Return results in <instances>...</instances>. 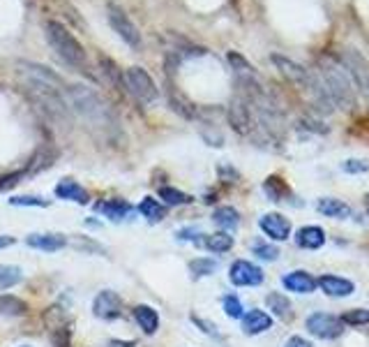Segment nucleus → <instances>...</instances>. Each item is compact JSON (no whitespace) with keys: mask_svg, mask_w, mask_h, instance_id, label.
<instances>
[{"mask_svg":"<svg viewBox=\"0 0 369 347\" xmlns=\"http://www.w3.org/2000/svg\"><path fill=\"white\" fill-rule=\"evenodd\" d=\"M316 76H319L321 86L326 89L328 98L332 104L339 109L351 111L356 107L358 95H356V84L346 72V67L339 63L335 56H321L316 63Z\"/></svg>","mask_w":369,"mask_h":347,"instance_id":"obj_1","label":"nucleus"},{"mask_svg":"<svg viewBox=\"0 0 369 347\" xmlns=\"http://www.w3.org/2000/svg\"><path fill=\"white\" fill-rule=\"evenodd\" d=\"M65 100H67V107L74 109L90 127H100V130L113 127V114L109 104L104 102L90 86H83V84L67 86Z\"/></svg>","mask_w":369,"mask_h":347,"instance_id":"obj_2","label":"nucleus"},{"mask_svg":"<svg viewBox=\"0 0 369 347\" xmlns=\"http://www.w3.org/2000/svg\"><path fill=\"white\" fill-rule=\"evenodd\" d=\"M44 30H47V40H49L51 49H54L67 65H72L76 69H86V65H88L86 49L63 23L60 21H47L44 23Z\"/></svg>","mask_w":369,"mask_h":347,"instance_id":"obj_3","label":"nucleus"},{"mask_svg":"<svg viewBox=\"0 0 369 347\" xmlns=\"http://www.w3.org/2000/svg\"><path fill=\"white\" fill-rule=\"evenodd\" d=\"M16 74L21 76L30 93H60V95H65L63 79H60L54 69H49L44 65L30 63V60H19V63H16Z\"/></svg>","mask_w":369,"mask_h":347,"instance_id":"obj_4","label":"nucleus"},{"mask_svg":"<svg viewBox=\"0 0 369 347\" xmlns=\"http://www.w3.org/2000/svg\"><path fill=\"white\" fill-rule=\"evenodd\" d=\"M107 16H109V23H111V28L118 33V38L125 42L127 47L131 49H141L144 45V40H141V33H139V28L134 25V21L129 19L127 12L122 10V7L118 5H109L107 7Z\"/></svg>","mask_w":369,"mask_h":347,"instance_id":"obj_5","label":"nucleus"},{"mask_svg":"<svg viewBox=\"0 0 369 347\" xmlns=\"http://www.w3.org/2000/svg\"><path fill=\"white\" fill-rule=\"evenodd\" d=\"M337 60L346 67V72L351 74V79H353L358 89L369 95V63H367V58L360 54L358 49L344 47V49H339Z\"/></svg>","mask_w":369,"mask_h":347,"instance_id":"obj_6","label":"nucleus"},{"mask_svg":"<svg viewBox=\"0 0 369 347\" xmlns=\"http://www.w3.org/2000/svg\"><path fill=\"white\" fill-rule=\"evenodd\" d=\"M125 89L141 102H155L160 91L153 81V76L144 67H129L125 69Z\"/></svg>","mask_w":369,"mask_h":347,"instance_id":"obj_7","label":"nucleus"},{"mask_svg":"<svg viewBox=\"0 0 369 347\" xmlns=\"http://www.w3.org/2000/svg\"><path fill=\"white\" fill-rule=\"evenodd\" d=\"M270 60L275 63V67H277L279 72H282L293 86H298V89L305 91V93L312 91V86H314V81H316V74H314V72H310L307 67L298 65L295 60L286 58V56H282V54H272Z\"/></svg>","mask_w":369,"mask_h":347,"instance_id":"obj_8","label":"nucleus"},{"mask_svg":"<svg viewBox=\"0 0 369 347\" xmlns=\"http://www.w3.org/2000/svg\"><path fill=\"white\" fill-rule=\"evenodd\" d=\"M307 329L316 338H337L344 331V322L335 315H326V312H314L312 317H307Z\"/></svg>","mask_w":369,"mask_h":347,"instance_id":"obj_9","label":"nucleus"},{"mask_svg":"<svg viewBox=\"0 0 369 347\" xmlns=\"http://www.w3.org/2000/svg\"><path fill=\"white\" fill-rule=\"evenodd\" d=\"M228 278H231V283L238 285V288H250V285H261L263 283V271L257 264L238 259V262L231 264Z\"/></svg>","mask_w":369,"mask_h":347,"instance_id":"obj_10","label":"nucleus"},{"mask_svg":"<svg viewBox=\"0 0 369 347\" xmlns=\"http://www.w3.org/2000/svg\"><path fill=\"white\" fill-rule=\"evenodd\" d=\"M228 123L238 135H250L252 132V109L242 98H235L228 104Z\"/></svg>","mask_w":369,"mask_h":347,"instance_id":"obj_11","label":"nucleus"},{"mask_svg":"<svg viewBox=\"0 0 369 347\" xmlns=\"http://www.w3.org/2000/svg\"><path fill=\"white\" fill-rule=\"evenodd\" d=\"M120 308H122V301L116 292L111 290H104L100 292L98 297L93 301V312L98 315L100 319H113L120 315Z\"/></svg>","mask_w":369,"mask_h":347,"instance_id":"obj_12","label":"nucleus"},{"mask_svg":"<svg viewBox=\"0 0 369 347\" xmlns=\"http://www.w3.org/2000/svg\"><path fill=\"white\" fill-rule=\"evenodd\" d=\"M261 229L268 234L270 239L275 241H286L288 234H291V222H288L282 213H268L261 218Z\"/></svg>","mask_w":369,"mask_h":347,"instance_id":"obj_13","label":"nucleus"},{"mask_svg":"<svg viewBox=\"0 0 369 347\" xmlns=\"http://www.w3.org/2000/svg\"><path fill=\"white\" fill-rule=\"evenodd\" d=\"M25 243L35 250H44V253H58L60 248L67 246V237L65 234H30Z\"/></svg>","mask_w":369,"mask_h":347,"instance_id":"obj_14","label":"nucleus"},{"mask_svg":"<svg viewBox=\"0 0 369 347\" xmlns=\"http://www.w3.org/2000/svg\"><path fill=\"white\" fill-rule=\"evenodd\" d=\"M54 193L60 199H67V202H76V204H88V202H90V195H88V190L83 186H78L76 181H72V178H63V181H60Z\"/></svg>","mask_w":369,"mask_h":347,"instance_id":"obj_15","label":"nucleus"},{"mask_svg":"<svg viewBox=\"0 0 369 347\" xmlns=\"http://www.w3.org/2000/svg\"><path fill=\"white\" fill-rule=\"evenodd\" d=\"M282 283H284L286 290L298 292V294H310V292L316 290V285H319L307 271H293V273H288V275L282 278Z\"/></svg>","mask_w":369,"mask_h":347,"instance_id":"obj_16","label":"nucleus"},{"mask_svg":"<svg viewBox=\"0 0 369 347\" xmlns=\"http://www.w3.org/2000/svg\"><path fill=\"white\" fill-rule=\"evenodd\" d=\"M270 326H272V317L263 310H250L247 315L242 317V329H245V334H250V336L268 331Z\"/></svg>","mask_w":369,"mask_h":347,"instance_id":"obj_17","label":"nucleus"},{"mask_svg":"<svg viewBox=\"0 0 369 347\" xmlns=\"http://www.w3.org/2000/svg\"><path fill=\"white\" fill-rule=\"evenodd\" d=\"M319 285L328 297H348V294L353 292V283L337 275H321Z\"/></svg>","mask_w":369,"mask_h":347,"instance_id":"obj_18","label":"nucleus"},{"mask_svg":"<svg viewBox=\"0 0 369 347\" xmlns=\"http://www.w3.org/2000/svg\"><path fill=\"white\" fill-rule=\"evenodd\" d=\"M98 211L104 213V218L118 222V220H125L127 215L134 211V206H131L129 202H125V199H109V202H104V204L98 206Z\"/></svg>","mask_w":369,"mask_h":347,"instance_id":"obj_19","label":"nucleus"},{"mask_svg":"<svg viewBox=\"0 0 369 347\" xmlns=\"http://www.w3.org/2000/svg\"><path fill=\"white\" fill-rule=\"evenodd\" d=\"M134 319L136 324L144 329V334L153 336L157 329H160V315H157V310L151 308V306H134Z\"/></svg>","mask_w":369,"mask_h":347,"instance_id":"obj_20","label":"nucleus"},{"mask_svg":"<svg viewBox=\"0 0 369 347\" xmlns=\"http://www.w3.org/2000/svg\"><path fill=\"white\" fill-rule=\"evenodd\" d=\"M298 246L300 248H307V250H316L321 248L323 243H326V234H323L321 227H303L300 232H298Z\"/></svg>","mask_w":369,"mask_h":347,"instance_id":"obj_21","label":"nucleus"},{"mask_svg":"<svg viewBox=\"0 0 369 347\" xmlns=\"http://www.w3.org/2000/svg\"><path fill=\"white\" fill-rule=\"evenodd\" d=\"M316 208H319L323 215H328V218H348L351 215V208L344 202H339V199H330V197L319 199Z\"/></svg>","mask_w":369,"mask_h":347,"instance_id":"obj_22","label":"nucleus"},{"mask_svg":"<svg viewBox=\"0 0 369 347\" xmlns=\"http://www.w3.org/2000/svg\"><path fill=\"white\" fill-rule=\"evenodd\" d=\"M266 303L270 306V310L275 312V315H279L282 319H291L293 317V310H291V301H288L284 294H279V292H270L268 294V299Z\"/></svg>","mask_w":369,"mask_h":347,"instance_id":"obj_23","label":"nucleus"},{"mask_svg":"<svg viewBox=\"0 0 369 347\" xmlns=\"http://www.w3.org/2000/svg\"><path fill=\"white\" fill-rule=\"evenodd\" d=\"M213 220L215 224H219L222 229H235L238 227V211L233 206H219L217 211L213 213Z\"/></svg>","mask_w":369,"mask_h":347,"instance_id":"obj_24","label":"nucleus"},{"mask_svg":"<svg viewBox=\"0 0 369 347\" xmlns=\"http://www.w3.org/2000/svg\"><path fill=\"white\" fill-rule=\"evenodd\" d=\"M23 312H25V303L19 297H14V294H3V297H0V315L19 317Z\"/></svg>","mask_w":369,"mask_h":347,"instance_id":"obj_25","label":"nucleus"},{"mask_svg":"<svg viewBox=\"0 0 369 347\" xmlns=\"http://www.w3.org/2000/svg\"><path fill=\"white\" fill-rule=\"evenodd\" d=\"M204 246L210 253H226V250L233 248V237H228L226 232H217V234H208Z\"/></svg>","mask_w":369,"mask_h":347,"instance_id":"obj_26","label":"nucleus"},{"mask_svg":"<svg viewBox=\"0 0 369 347\" xmlns=\"http://www.w3.org/2000/svg\"><path fill=\"white\" fill-rule=\"evenodd\" d=\"M139 213L144 215V218H148L151 222H160L164 215H166V208L157 202V199L153 197H146L141 204H139Z\"/></svg>","mask_w":369,"mask_h":347,"instance_id":"obj_27","label":"nucleus"},{"mask_svg":"<svg viewBox=\"0 0 369 347\" xmlns=\"http://www.w3.org/2000/svg\"><path fill=\"white\" fill-rule=\"evenodd\" d=\"M263 190H266V195L272 202H284V197H288V186L279 176H268L266 183H263Z\"/></svg>","mask_w":369,"mask_h":347,"instance_id":"obj_28","label":"nucleus"},{"mask_svg":"<svg viewBox=\"0 0 369 347\" xmlns=\"http://www.w3.org/2000/svg\"><path fill=\"white\" fill-rule=\"evenodd\" d=\"M100 67H102V74L107 76L113 86H125V72H120V67L116 65V60L102 56L100 58Z\"/></svg>","mask_w":369,"mask_h":347,"instance_id":"obj_29","label":"nucleus"},{"mask_svg":"<svg viewBox=\"0 0 369 347\" xmlns=\"http://www.w3.org/2000/svg\"><path fill=\"white\" fill-rule=\"evenodd\" d=\"M21 268L19 266H3L0 268V290H10L14 285L21 283Z\"/></svg>","mask_w":369,"mask_h":347,"instance_id":"obj_30","label":"nucleus"},{"mask_svg":"<svg viewBox=\"0 0 369 347\" xmlns=\"http://www.w3.org/2000/svg\"><path fill=\"white\" fill-rule=\"evenodd\" d=\"M160 199H164V204H169V206H182V204L192 202L189 195H184V193H180V190L169 188V186L160 188Z\"/></svg>","mask_w":369,"mask_h":347,"instance_id":"obj_31","label":"nucleus"},{"mask_svg":"<svg viewBox=\"0 0 369 347\" xmlns=\"http://www.w3.org/2000/svg\"><path fill=\"white\" fill-rule=\"evenodd\" d=\"M215 268H217V262L215 259H208V257H197L194 262H189V271L194 273V278L215 273Z\"/></svg>","mask_w":369,"mask_h":347,"instance_id":"obj_32","label":"nucleus"},{"mask_svg":"<svg viewBox=\"0 0 369 347\" xmlns=\"http://www.w3.org/2000/svg\"><path fill=\"white\" fill-rule=\"evenodd\" d=\"M228 63H231V67L235 69V74H254V67L245 60L238 51H228Z\"/></svg>","mask_w":369,"mask_h":347,"instance_id":"obj_33","label":"nucleus"},{"mask_svg":"<svg viewBox=\"0 0 369 347\" xmlns=\"http://www.w3.org/2000/svg\"><path fill=\"white\" fill-rule=\"evenodd\" d=\"M171 107L178 111L180 116H184V118H194V107H192V102L184 100L182 95L171 93Z\"/></svg>","mask_w":369,"mask_h":347,"instance_id":"obj_34","label":"nucleus"},{"mask_svg":"<svg viewBox=\"0 0 369 347\" xmlns=\"http://www.w3.org/2000/svg\"><path fill=\"white\" fill-rule=\"evenodd\" d=\"M12 206H33V208H47L49 206V199H42V197H33V195H21V197H12L10 199Z\"/></svg>","mask_w":369,"mask_h":347,"instance_id":"obj_35","label":"nucleus"},{"mask_svg":"<svg viewBox=\"0 0 369 347\" xmlns=\"http://www.w3.org/2000/svg\"><path fill=\"white\" fill-rule=\"evenodd\" d=\"M341 322L344 324H369V310L367 308H356V310H348L344 317H341Z\"/></svg>","mask_w":369,"mask_h":347,"instance_id":"obj_36","label":"nucleus"},{"mask_svg":"<svg viewBox=\"0 0 369 347\" xmlns=\"http://www.w3.org/2000/svg\"><path fill=\"white\" fill-rule=\"evenodd\" d=\"M224 312L231 319H240L242 317V303L238 297H226L224 299Z\"/></svg>","mask_w":369,"mask_h":347,"instance_id":"obj_37","label":"nucleus"},{"mask_svg":"<svg viewBox=\"0 0 369 347\" xmlns=\"http://www.w3.org/2000/svg\"><path fill=\"white\" fill-rule=\"evenodd\" d=\"M341 169H344L346 174H363L369 169V162L367 160H346L344 164H341Z\"/></svg>","mask_w":369,"mask_h":347,"instance_id":"obj_38","label":"nucleus"},{"mask_svg":"<svg viewBox=\"0 0 369 347\" xmlns=\"http://www.w3.org/2000/svg\"><path fill=\"white\" fill-rule=\"evenodd\" d=\"M254 253H257L259 257H263V259H277L279 250H277L275 246H266V243H257V246H254Z\"/></svg>","mask_w":369,"mask_h":347,"instance_id":"obj_39","label":"nucleus"},{"mask_svg":"<svg viewBox=\"0 0 369 347\" xmlns=\"http://www.w3.org/2000/svg\"><path fill=\"white\" fill-rule=\"evenodd\" d=\"M284 347H314V345L307 343L305 338H300V336H293V338H288Z\"/></svg>","mask_w":369,"mask_h":347,"instance_id":"obj_40","label":"nucleus"},{"mask_svg":"<svg viewBox=\"0 0 369 347\" xmlns=\"http://www.w3.org/2000/svg\"><path fill=\"white\" fill-rule=\"evenodd\" d=\"M14 243H16L14 237H5V234H0V250H3V248H10V246H14Z\"/></svg>","mask_w":369,"mask_h":347,"instance_id":"obj_41","label":"nucleus"},{"mask_svg":"<svg viewBox=\"0 0 369 347\" xmlns=\"http://www.w3.org/2000/svg\"><path fill=\"white\" fill-rule=\"evenodd\" d=\"M109 347H134V343H120V341H116V343H111Z\"/></svg>","mask_w":369,"mask_h":347,"instance_id":"obj_42","label":"nucleus"},{"mask_svg":"<svg viewBox=\"0 0 369 347\" xmlns=\"http://www.w3.org/2000/svg\"><path fill=\"white\" fill-rule=\"evenodd\" d=\"M365 206H367V208H369V195H367V197H365Z\"/></svg>","mask_w":369,"mask_h":347,"instance_id":"obj_43","label":"nucleus"},{"mask_svg":"<svg viewBox=\"0 0 369 347\" xmlns=\"http://www.w3.org/2000/svg\"><path fill=\"white\" fill-rule=\"evenodd\" d=\"M21 347H33V345H21Z\"/></svg>","mask_w":369,"mask_h":347,"instance_id":"obj_44","label":"nucleus"}]
</instances>
